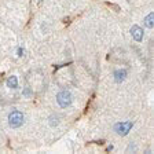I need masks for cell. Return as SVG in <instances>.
<instances>
[{
  "label": "cell",
  "instance_id": "obj_7",
  "mask_svg": "<svg viewBox=\"0 0 154 154\" xmlns=\"http://www.w3.org/2000/svg\"><path fill=\"white\" fill-rule=\"evenodd\" d=\"M7 85H8L10 88H17V87H18V80H17V77L10 76L8 80H7Z\"/></svg>",
  "mask_w": 154,
  "mask_h": 154
},
{
  "label": "cell",
  "instance_id": "obj_8",
  "mask_svg": "<svg viewBox=\"0 0 154 154\" xmlns=\"http://www.w3.org/2000/svg\"><path fill=\"white\" fill-rule=\"evenodd\" d=\"M154 15H153V13H150L147 17H146V19H144V23H146V26L147 28H153V25H154Z\"/></svg>",
  "mask_w": 154,
  "mask_h": 154
},
{
  "label": "cell",
  "instance_id": "obj_4",
  "mask_svg": "<svg viewBox=\"0 0 154 154\" xmlns=\"http://www.w3.org/2000/svg\"><path fill=\"white\" fill-rule=\"evenodd\" d=\"M131 127H132L131 122H121V124L116 125V131H117V134H120V135H127L128 131L131 129Z\"/></svg>",
  "mask_w": 154,
  "mask_h": 154
},
{
  "label": "cell",
  "instance_id": "obj_1",
  "mask_svg": "<svg viewBox=\"0 0 154 154\" xmlns=\"http://www.w3.org/2000/svg\"><path fill=\"white\" fill-rule=\"evenodd\" d=\"M26 81H28V87L32 90V92L35 94H40L45 87V77H44V72L38 70H32L29 72L26 76Z\"/></svg>",
  "mask_w": 154,
  "mask_h": 154
},
{
  "label": "cell",
  "instance_id": "obj_6",
  "mask_svg": "<svg viewBox=\"0 0 154 154\" xmlns=\"http://www.w3.org/2000/svg\"><path fill=\"white\" fill-rule=\"evenodd\" d=\"M125 76H127V72L125 70H119V72H116L114 73V79H116L117 83H121V81L125 79Z\"/></svg>",
  "mask_w": 154,
  "mask_h": 154
},
{
  "label": "cell",
  "instance_id": "obj_9",
  "mask_svg": "<svg viewBox=\"0 0 154 154\" xmlns=\"http://www.w3.org/2000/svg\"><path fill=\"white\" fill-rule=\"evenodd\" d=\"M22 52H23V50H22V48H19V50H18V55H23Z\"/></svg>",
  "mask_w": 154,
  "mask_h": 154
},
{
  "label": "cell",
  "instance_id": "obj_2",
  "mask_svg": "<svg viewBox=\"0 0 154 154\" xmlns=\"http://www.w3.org/2000/svg\"><path fill=\"white\" fill-rule=\"evenodd\" d=\"M8 124L11 128H19L23 124V114L18 110H14L8 114Z\"/></svg>",
  "mask_w": 154,
  "mask_h": 154
},
{
  "label": "cell",
  "instance_id": "obj_5",
  "mask_svg": "<svg viewBox=\"0 0 154 154\" xmlns=\"http://www.w3.org/2000/svg\"><path fill=\"white\" fill-rule=\"evenodd\" d=\"M131 33H132V36H134V38L136 40V42H140L142 38H143V30H142L138 25L132 26V28H131Z\"/></svg>",
  "mask_w": 154,
  "mask_h": 154
},
{
  "label": "cell",
  "instance_id": "obj_3",
  "mask_svg": "<svg viewBox=\"0 0 154 154\" xmlns=\"http://www.w3.org/2000/svg\"><path fill=\"white\" fill-rule=\"evenodd\" d=\"M57 102L61 107H67V106H70L72 105L70 92H67V91H61V92L57 95Z\"/></svg>",
  "mask_w": 154,
  "mask_h": 154
}]
</instances>
